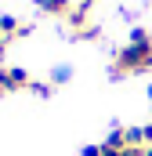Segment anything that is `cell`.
<instances>
[{"mask_svg":"<svg viewBox=\"0 0 152 156\" xmlns=\"http://www.w3.org/2000/svg\"><path fill=\"white\" fill-rule=\"evenodd\" d=\"M152 69V33L149 29H130V40L112 55V80L123 76H138V73H149Z\"/></svg>","mask_w":152,"mask_h":156,"instance_id":"cell-1","label":"cell"},{"mask_svg":"<svg viewBox=\"0 0 152 156\" xmlns=\"http://www.w3.org/2000/svg\"><path fill=\"white\" fill-rule=\"evenodd\" d=\"M33 76L18 66H0V94H11V91H29Z\"/></svg>","mask_w":152,"mask_h":156,"instance_id":"cell-2","label":"cell"},{"mask_svg":"<svg viewBox=\"0 0 152 156\" xmlns=\"http://www.w3.org/2000/svg\"><path fill=\"white\" fill-rule=\"evenodd\" d=\"M40 11H47L51 18H69V11H73V0H36Z\"/></svg>","mask_w":152,"mask_h":156,"instance_id":"cell-3","label":"cell"},{"mask_svg":"<svg viewBox=\"0 0 152 156\" xmlns=\"http://www.w3.org/2000/svg\"><path fill=\"white\" fill-rule=\"evenodd\" d=\"M65 22H69V29H73V33H80V29H87V26H91V7H87V4H80V7H73Z\"/></svg>","mask_w":152,"mask_h":156,"instance_id":"cell-4","label":"cell"},{"mask_svg":"<svg viewBox=\"0 0 152 156\" xmlns=\"http://www.w3.org/2000/svg\"><path fill=\"white\" fill-rule=\"evenodd\" d=\"M102 145H105V149H116V153H119V149H127V127H116V131H109Z\"/></svg>","mask_w":152,"mask_h":156,"instance_id":"cell-5","label":"cell"},{"mask_svg":"<svg viewBox=\"0 0 152 156\" xmlns=\"http://www.w3.org/2000/svg\"><path fill=\"white\" fill-rule=\"evenodd\" d=\"M36 98H51V91H54V83H40V80H33V87H29Z\"/></svg>","mask_w":152,"mask_h":156,"instance_id":"cell-6","label":"cell"},{"mask_svg":"<svg viewBox=\"0 0 152 156\" xmlns=\"http://www.w3.org/2000/svg\"><path fill=\"white\" fill-rule=\"evenodd\" d=\"M69 76H73V69H69V66H58V69L51 73V83H65Z\"/></svg>","mask_w":152,"mask_h":156,"instance_id":"cell-7","label":"cell"},{"mask_svg":"<svg viewBox=\"0 0 152 156\" xmlns=\"http://www.w3.org/2000/svg\"><path fill=\"white\" fill-rule=\"evenodd\" d=\"M76 40H98L102 37V29H98V26H87V29H80V33H73Z\"/></svg>","mask_w":152,"mask_h":156,"instance_id":"cell-8","label":"cell"},{"mask_svg":"<svg viewBox=\"0 0 152 156\" xmlns=\"http://www.w3.org/2000/svg\"><path fill=\"white\" fill-rule=\"evenodd\" d=\"M83 156H102V145H87V149H83Z\"/></svg>","mask_w":152,"mask_h":156,"instance_id":"cell-9","label":"cell"},{"mask_svg":"<svg viewBox=\"0 0 152 156\" xmlns=\"http://www.w3.org/2000/svg\"><path fill=\"white\" fill-rule=\"evenodd\" d=\"M145 156H152V145H145Z\"/></svg>","mask_w":152,"mask_h":156,"instance_id":"cell-10","label":"cell"},{"mask_svg":"<svg viewBox=\"0 0 152 156\" xmlns=\"http://www.w3.org/2000/svg\"><path fill=\"white\" fill-rule=\"evenodd\" d=\"M83 4H87V7H91V4H98V0H83Z\"/></svg>","mask_w":152,"mask_h":156,"instance_id":"cell-11","label":"cell"},{"mask_svg":"<svg viewBox=\"0 0 152 156\" xmlns=\"http://www.w3.org/2000/svg\"><path fill=\"white\" fill-rule=\"evenodd\" d=\"M149 98H152V87H149Z\"/></svg>","mask_w":152,"mask_h":156,"instance_id":"cell-12","label":"cell"}]
</instances>
